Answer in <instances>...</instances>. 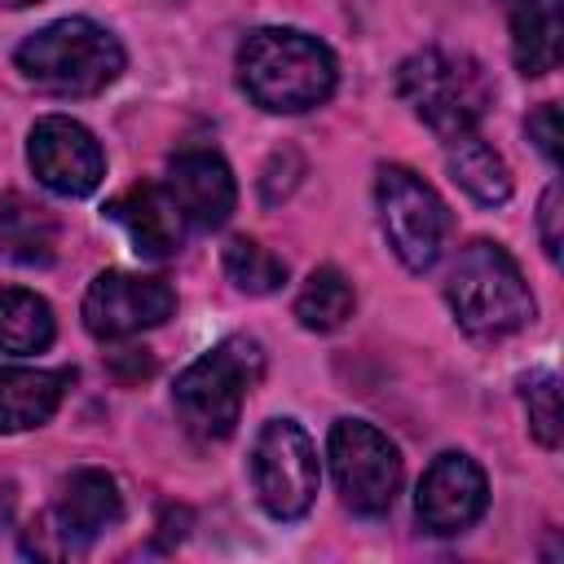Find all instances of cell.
<instances>
[{
	"instance_id": "2e32d148",
	"label": "cell",
	"mask_w": 564,
	"mask_h": 564,
	"mask_svg": "<svg viewBox=\"0 0 564 564\" xmlns=\"http://www.w3.org/2000/svg\"><path fill=\"white\" fill-rule=\"evenodd\" d=\"M70 388V370L0 366V432L44 427Z\"/></svg>"
},
{
	"instance_id": "30bf717a",
	"label": "cell",
	"mask_w": 564,
	"mask_h": 564,
	"mask_svg": "<svg viewBox=\"0 0 564 564\" xmlns=\"http://www.w3.org/2000/svg\"><path fill=\"white\" fill-rule=\"evenodd\" d=\"M26 163L40 176V185L62 198H84L106 176V154L97 137L79 119H66V115L35 119L26 137Z\"/></svg>"
},
{
	"instance_id": "3957f363",
	"label": "cell",
	"mask_w": 564,
	"mask_h": 564,
	"mask_svg": "<svg viewBox=\"0 0 564 564\" xmlns=\"http://www.w3.org/2000/svg\"><path fill=\"white\" fill-rule=\"evenodd\" d=\"M445 304L471 339H507L524 330L538 313L520 264L507 256V247L489 238H471L458 251L445 278Z\"/></svg>"
},
{
	"instance_id": "cb8c5ba5",
	"label": "cell",
	"mask_w": 564,
	"mask_h": 564,
	"mask_svg": "<svg viewBox=\"0 0 564 564\" xmlns=\"http://www.w3.org/2000/svg\"><path fill=\"white\" fill-rule=\"evenodd\" d=\"M560 185H546L542 194V207H538V234H542V251L551 260H560V247H564V234H560Z\"/></svg>"
},
{
	"instance_id": "7a4b0ae2",
	"label": "cell",
	"mask_w": 564,
	"mask_h": 564,
	"mask_svg": "<svg viewBox=\"0 0 564 564\" xmlns=\"http://www.w3.org/2000/svg\"><path fill=\"white\" fill-rule=\"evenodd\" d=\"M26 84L53 97H93L123 75V44L93 18H57L13 53Z\"/></svg>"
},
{
	"instance_id": "6da1fadb",
	"label": "cell",
	"mask_w": 564,
	"mask_h": 564,
	"mask_svg": "<svg viewBox=\"0 0 564 564\" xmlns=\"http://www.w3.org/2000/svg\"><path fill=\"white\" fill-rule=\"evenodd\" d=\"M335 53L295 26H260L238 44V84L260 110H313L335 93Z\"/></svg>"
},
{
	"instance_id": "9c48e42d",
	"label": "cell",
	"mask_w": 564,
	"mask_h": 564,
	"mask_svg": "<svg viewBox=\"0 0 564 564\" xmlns=\"http://www.w3.org/2000/svg\"><path fill=\"white\" fill-rule=\"evenodd\" d=\"M176 308V291L167 278H145V273H123L106 269L88 282L84 291V326L93 339H128L150 326H163Z\"/></svg>"
},
{
	"instance_id": "5bb4252c",
	"label": "cell",
	"mask_w": 564,
	"mask_h": 564,
	"mask_svg": "<svg viewBox=\"0 0 564 564\" xmlns=\"http://www.w3.org/2000/svg\"><path fill=\"white\" fill-rule=\"evenodd\" d=\"M106 216L128 229L132 251L145 256V260H167L185 242V216L176 212V203H172V194L163 185H132V189H123L106 207Z\"/></svg>"
},
{
	"instance_id": "7402d4cb",
	"label": "cell",
	"mask_w": 564,
	"mask_h": 564,
	"mask_svg": "<svg viewBox=\"0 0 564 564\" xmlns=\"http://www.w3.org/2000/svg\"><path fill=\"white\" fill-rule=\"evenodd\" d=\"M520 401L529 410V432L538 436V445L555 449L560 445V383H555V375L538 370V375L520 379Z\"/></svg>"
},
{
	"instance_id": "44dd1931",
	"label": "cell",
	"mask_w": 564,
	"mask_h": 564,
	"mask_svg": "<svg viewBox=\"0 0 564 564\" xmlns=\"http://www.w3.org/2000/svg\"><path fill=\"white\" fill-rule=\"evenodd\" d=\"M225 273L247 295H273L286 282V260H278L256 238H229L225 242Z\"/></svg>"
},
{
	"instance_id": "277c9868",
	"label": "cell",
	"mask_w": 564,
	"mask_h": 564,
	"mask_svg": "<svg viewBox=\"0 0 564 564\" xmlns=\"http://www.w3.org/2000/svg\"><path fill=\"white\" fill-rule=\"evenodd\" d=\"M397 97L441 141H454L463 132H476V123L494 106V84L476 57L449 48H423L397 66Z\"/></svg>"
},
{
	"instance_id": "d4e9b609",
	"label": "cell",
	"mask_w": 564,
	"mask_h": 564,
	"mask_svg": "<svg viewBox=\"0 0 564 564\" xmlns=\"http://www.w3.org/2000/svg\"><path fill=\"white\" fill-rule=\"evenodd\" d=\"M9 516H13V485H0V529L9 524Z\"/></svg>"
},
{
	"instance_id": "9a60e30c",
	"label": "cell",
	"mask_w": 564,
	"mask_h": 564,
	"mask_svg": "<svg viewBox=\"0 0 564 564\" xmlns=\"http://www.w3.org/2000/svg\"><path fill=\"white\" fill-rule=\"evenodd\" d=\"M511 26L516 70L542 79L560 66L564 53V0H502Z\"/></svg>"
},
{
	"instance_id": "ffe728a7",
	"label": "cell",
	"mask_w": 564,
	"mask_h": 564,
	"mask_svg": "<svg viewBox=\"0 0 564 564\" xmlns=\"http://www.w3.org/2000/svg\"><path fill=\"white\" fill-rule=\"evenodd\" d=\"M352 304H357L352 282H348L335 264H322V269H313V273L304 278V286H300V295H295V322H300L304 330L326 335V330H339V326L352 317Z\"/></svg>"
},
{
	"instance_id": "ba28073f",
	"label": "cell",
	"mask_w": 564,
	"mask_h": 564,
	"mask_svg": "<svg viewBox=\"0 0 564 564\" xmlns=\"http://www.w3.org/2000/svg\"><path fill=\"white\" fill-rule=\"evenodd\" d=\"M335 489L348 511L383 516L401 489V449L366 419H339L326 441Z\"/></svg>"
},
{
	"instance_id": "52a82bcc",
	"label": "cell",
	"mask_w": 564,
	"mask_h": 564,
	"mask_svg": "<svg viewBox=\"0 0 564 564\" xmlns=\"http://www.w3.org/2000/svg\"><path fill=\"white\" fill-rule=\"evenodd\" d=\"M322 485L317 449L295 419H269L251 445V489L273 520H300Z\"/></svg>"
},
{
	"instance_id": "484cf974",
	"label": "cell",
	"mask_w": 564,
	"mask_h": 564,
	"mask_svg": "<svg viewBox=\"0 0 564 564\" xmlns=\"http://www.w3.org/2000/svg\"><path fill=\"white\" fill-rule=\"evenodd\" d=\"M4 9H26V4H40V0H0Z\"/></svg>"
},
{
	"instance_id": "8fae6325",
	"label": "cell",
	"mask_w": 564,
	"mask_h": 564,
	"mask_svg": "<svg viewBox=\"0 0 564 564\" xmlns=\"http://www.w3.org/2000/svg\"><path fill=\"white\" fill-rule=\"evenodd\" d=\"M485 507H489V480L476 458H467L458 449L432 458V467L423 471L419 494H414V511L427 533H436V538L467 533L485 516Z\"/></svg>"
},
{
	"instance_id": "e0dca14e",
	"label": "cell",
	"mask_w": 564,
	"mask_h": 564,
	"mask_svg": "<svg viewBox=\"0 0 564 564\" xmlns=\"http://www.w3.org/2000/svg\"><path fill=\"white\" fill-rule=\"evenodd\" d=\"M0 260L18 269H44L57 260V220L35 198L9 189L0 198Z\"/></svg>"
},
{
	"instance_id": "5b68a950",
	"label": "cell",
	"mask_w": 564,
	"mask_h": 564,
	"mask_svg": "<svg viewBox=\"0 0 564 564\" xmlns=\"http://www.w3.org/2000/svg\"><path fill=\"white\" fill-rule=\"evenodd\" d=\"M260 375H264V348L251 335L220 339L176 375L172 401L181 423L203 441H225L238 427L242 401L260 383Z\"/></svg>"
},
{
	"instance_id": "d6986e66",
	"label": "cell",
	"mask_w": 564,
	"mask_h": 564,
	"mask_svg": "<svg viewBox=\"0 0 564 564\" xmlns=\"http://www.w3.org/2000/svg\"><path fill=\"white\" fill-rule=\"evenodd\" d=\"M57 322L44 295L22 286H0V352L9 357H35L53 344Z\"/></svg>"
},
{
	"instance_id": "603a6c76",
	"label": "cell",
	"mask_w": 564,
	"mask_h": 564,
	"mask_svg": "<svg viewBox=\"0 0 564 564\" xmlns=\"http://www.w3.org/2000/svg\"><path fill=\"white\" fill-rule=\"evenodd\" d=\"M524 137L542 150V159L555 167L560 163V106L555 101H542L529 119H524Z\"/></svg>"
},
{
	"instance_id": "7c38bea8",
	"label": "cell",
	"mask_w": 564,
	"mask_h": 564,
	"mask_svg": "<svg viewBox=\"0 0 564 564\" xmlns=\"http://www.w3.org/2000/svg\"><path fill=\"white\" fill-rule=\"evenodd\" d=\"M48 520H53V529L62 533L66 551L79 555V551H88L106 529H115V524L123 520V494H119V485H115L110 471H101V467H79V471H70V476L62 480V494H57Z\"/></svg>"
},
{
	"instance_id": "4fadbf2b",
	"label": "cell",
	"mask_w": 564,
	"mask_h": 564,
	"mask_svg": "<svg viewBox=\"0 0 564 564\" xmlns=\"http://www.w3.org/2000/svg\"><path fill=\"white\" fill-rule=\"evenodd\" d=\"M163 189L172 194L176 212L185 216V225L194 229H216L229 220L234 203H238V185L229 163L216 150H181L167 163V181Z\"/></svg>"
},
{
	"instance_id": "8992f818",
	"label": "cell",
	"mask_w": 564,
	"mask_h": 564,
	"mask_svg": "<svg viewBox=\"0 0 564 564\" xmlns=\"http://www.w3.org/2000/svg\"><path fill=\"white\" fill-rule=\"evenodd\" d=\"M375 203H379V225H383L392 256L410 273H427L454 234V216L445 198L419 172L388 163L375 176Z\"/></svg>"
},
{
	"instance_id": "ac0fdd59",
	"label": "cell",
	"mask_w": 564,
	"mask_h": 564,
	"mask_svg": "<svg viewBox=\"0 0 564 564\" xmlns=\"http://www.w3.org/2000/svg\"><path fill=\"white\" fill-rule=\"evenodd\" d=\"M445 167L485 207H502L511 198V172H507L502 154L489 141H480L476 132H463V137L445 141Z\"/></svg>"
}]
</instances>
